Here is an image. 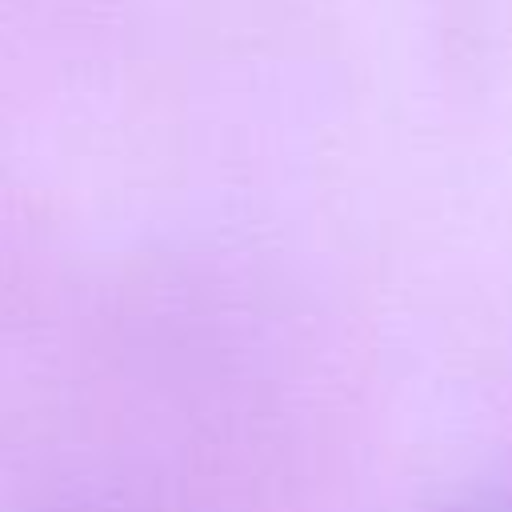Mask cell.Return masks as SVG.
<instances>
[{"instance_id":"cell-1","label":"cell","mask_w":512,"mask_h":512,"mask_svg":"<svg viewBox=\"0 0 512 512\" xmlns=\"http://www.w3.org/2000/svg\"><path fill=\"white\" fill-rule=\"evenodd\" d=\"M444 512H512V488H492V492L464 496V500L448 504Z\"/></svg>"},{"instance_id":"cell-2","label":"cell","mask_w":512,"mask_h":512,"mask_svg":"<svg viewBox=\"0 0 512 512\" xmlns=\"http://www.w3.org/2000/svg\"><path fill=\"white\" fill-rule=\"evenodd\" d=\"M72 512H96V508H72Z\"/></svg>"}]
</instances>
